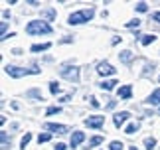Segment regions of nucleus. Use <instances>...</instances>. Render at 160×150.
I'll return each instance as SVG.
<instances>
[{
    "instance_id": "nucleus-18",
    "label": "nucleus",
    "mask_w": 160,
    "mask_h": 150,
    "mask_svg": "<svg viewBox=\"0 0 160 150\" xmlns=\"http://www.w3.org/2000/svg\"><path fill=\"white\" fill-rule=\"evenodd\" d=\"M144 144H146V150H154L156 140H154V138H146V140H144Z\"/></svg>"
},
{
    "instance_id": "nucleus-13",
    "label": "nucleus",
    "mask_w": 160,
    "mask_h": 150,
    "mask_svg": "<svg viewBox=\"0 0 160 150\" xmlns=\"http://www.w3.org/2000/svg\"><path fill=\"white\" fill-rule=\"evenodd\" d=\"M115 85H117V81H115V79H111V81H103V83H101V89H103V91H111Z\"/></svg>"
},
{
    "instance_id": "nucleus-31",
    "label": "nucleus",
    "mask_w": 160,
    "mask_h": 150,
    "mask_svg": "<svg viewBox=\"0 0 160 150\" xmlns=\"http://www.w3.org/2000/svg\"><path fill=\"white\" fill-rule=\"evenodd\" d=\"M131 150H137V148H131Z\"/></svg>"
},
{
    "instance_id": "nucleus-21",
    "label": "nucleus",
    "mask_w": 160,
    "mask_h": 150,
    "mask_svg": "<svg viewBox=\"0 0 160 150\" xmlns=\"http://www.w3.org/2000/svg\"><path fill=\"white\" fill-rule=\"evenodd\" d=\"M101 142H103V136H93L91 142H89V146H97V144H101Z\"/></svg>"
},
{
    "instance_id": "nucleus-29",
    "label": "nucleus",
    "mask_w": 160,
    "mask_h": 150,
    "mask_svg": "<svg viewBox=\"0 0 160 150\" xmlns=\"http://www.w3.org/2000/svg\"><path fill=\"white\" fill-rule=\"evenodd\" d=\"M55 150H65V144H61V142H59V144H55Z\"/></svg>"
},
{
    "instance_id": "nucleus-8",
    "label": "nucleus",
    "mask_w": 160,
    "mask_h": 150,
    "mask_svg": "<svg viewBox=\"0 0 160 150\" xmlns=\"http://www.w3.org/2000/svg\"><path fill=\"white\" fill-rule=\"evenodd\" d=\"M46 128L48 130H53V132H58V134H65L67 132V127H63V124H55V122H48Z\"/></svg>"
},
{
    "instance_id": "nucleus-7",
    "label": "nucleus",
    "mask_w": 160,
    "mask_h": 150,
    "mask_svg": "<svg viewBox=\"0 0 160 150\" xmlns=\"http://www.w3.org/2000/svg\"><path fill=\"white\" fill-rule=\"evenodd\" d=\"M97 73H99V75H113L115 67L111 63H107V61H103V63H99V67H97Z\"/></svg>"
},
{
    "instance_id": "nucleus-2",
    "label": "nucleus",
    "mask_w": 160,
    "mask_h": 150,
    "mask_svg": "<svg viewBox=\"0 0 160 150\" xmlns=\"http://www.w3.org/2000/svg\"><path fill=\"white\" fill-rule=\"evenodd\" d=\"M93 14H95L93 8H89V10H79V12H75V14L69 16V24H83V22H89L91 18H93Z\"/></svg>"
},
{
    "instance_id": "nucleus-28",
    "label": "nucleus",
    "mask_w": 160,
    "mask_h": 150,
    "mask_svg": "<svg viewBox=\"0 0 160 150\" xmlns=\"http://www.w3.org/2000/svg\"><path fill=\"white\" fill-rule=\"evenodd\" d=\"M152 20H154V22H160V12H154V14H152Z\"/></svg>"
},
{
    "instance_id": "nucleus-26",
    "label": "nucleus",
    "mask_w": 160,
    "mask_h": 150,
    "mask_svg": "<svg viewBox=\"0 0 160 150\" xmlns=\"http://www.w3.org/2000/svg\"><path fill=\"white\" fill-rule=\"evenodd\" d=\"M59 111H61L59 107H50V109L46 111V115H55V112H59Z\"/></svg>"
},
{
    "instance_id": "nucleus-3",
    "label": "nucleus",
    "mask_w": 160,
    "mask_h": 150,
    "mask_svg": "<svg viewBox=\"0 0 160 150\" xmlns=\"http://www.w3.org/2000/svg\"><path fill=\"white\" fill-rule=\"evenodd\" d=\"M6 73L14 79H20L24 75H30V73H40L38 67H32V69H22V67H14V65H6Z\"/></svg>"
},
{
    "instance_id": "nucleus-10",
    "label": "nucleus",
    "mask_w": 160,
    "mask_h": 150,
    "mask_svg": "<svg viewBox=\"0 0 160 150\" xmlns=\"http://www.w3.org/2000/svg\"><path fill=\"white\" fill-rule=\"evenodd\" d=\"M131 95H132V87L131 85H125V87L119 89V97L121 99H131Z\"/></svg>"
},
{
    "instance_id": "nucleus-23",
    "label": "nucleus",
    "mask_w": 160,
    "mask_h": 150,
    "mask_svg": "<svg viewBox=\"0 0 160 150\" xmlns=\"http://www.w3.org/2000/svg\"><path fill=\"white\" fill-rule=\"evenodd\" d=\"M140 26V20H131V22H127V28H138Z\"/></svg>"
},
{
    "instance_id": "nucleus-12",
    "label": "nucleus",
    "mask_w": 160,
    "mask_h": 150,
    "mask_svg": "<svg viewBox=\"0 0 160 150\" xmlns=\"http://www.w3.org/2000/svg\"><path fill=\"white\" fill-rule=\"evenodd\" d=\"M42 18H44V20H48V22H52L53 18H55V10H53V8H50V10L42 12Z\"/></svg>"
},
{
    "instance_id": "nucleus-27",
    "label": "nucleus",
    "mask_w": 160,
    "mask_h": 150,
    "mask_svg": "<svg viewBox=\"0 0 160 150\" xmlns=\"http://www.w3.org/2000/svg\"><path fill=\"white\" fill-rule=\"evenodd\" d=\"M6 28H8V24H6V22H2V26H0V32H2V40L6 38Z\"/></svg>"
},
{
    "instance_id": "nucleus-22",
    "label": "nucleus",
    "mask_w": 160,
    "mask_h": 150,
    "mask_svg": "<svg viewBox=\"0 0 160 150\" xmlns=\"http://www.w3.org/2000/svg\"><path fill=\"white\" fill-rule=\"evenodd\" d=\"M137 10L138 12H146V10H148V4H146V2H138L137 4Z\"/></svg>"
},
{
    "instance_id": "nucleus-6",
    "label": "nucleus",
    "mask_w": 160,
    "mask_h": 150,
    "mask_svg": "<svg viewBox=\"0 0 160 150\" xmlns=\"http://www.w3.org/2000/svg\"><path fill=\"white\" fill-rule=\"evenodd\" d=\"M128 117H131V115H128L127 111H122V112H117V115L113 117V122H115V127H117V128H121L122 124L127 122V118H128Z\"/></svg>"
},
{
    "instance_id": "nucleus-1",
    "label": "nucleus",
    "mask_w": 160,
    "mask_h": 150,
    "mask_svg": "<svg viewBox=\"0 0 160 150\" xmlns=\"http://www.w3.org/2000/svg\"><path fill=\"white\" fill-rule=\"evenodd\" d=\"M26 32L28 34H52V26H48V24L44 20H36V22H30L28 26H26Z\"/></svg>"
},
{
    "instance_id": "nucleus-11",
    "label": "nucleus",
    "mask_w": 160,
    "mask_h": 150,
    "mask_svg": "<svg viewBox=\"0 0 160 150\" xmlns=\"http://www.w3.org/2000/svg\"><path fill=\"white\" fill-rule=\"evenodd\" d=\"M148 103H150V105H160V89H156V91L148 97Z\"/></svg>"
},
{
    "instance_id": "nucleus-17",
    "label": "nucleus",
    "mask_w": 160,
    "mask_h": 150,
    "mask_svg": "<svg viewBox=\"0 0 160 150\" xmlns=\"http://www.w3.org/2000/svg\"><path fill=\"white\" fill-rule=\"evenodd\" d=\"M121 59L125 61V63H128V61L132 59V52H128V49H127V52H122V53H121Z\"/></svg>"
},
{
    "instance_id": "nucleus-14",
    "label": "nucleus",
    "mask_w": 160,
    "mask_h": 150,
    "mask_svg": "<svg viewBox=\"0 0 160 150\" xmlns=\"http://www.w3.org/2000/svg\"><path fill=\"white\" fill-rule=\"evenodd\" d=\"M30 140H32V134H30V132H26V134L22 136V140H20V148L24 150V148L28 146V142H30Z\"/></svg>"
},
{
    "instance_id": "nucleus-15",
    "label": "nucleus",
    "mask_w": 160,
    "mask_h": 150,
    "mask_svg": "<svg viewBox=\"0 0 160 150\" xmlns=\"http://www.w3.org/2000/svg\"><path fill=\"white\" fill-rule=\"evenodd\" d=\"M154 40H156L154 34H146V36H142V46H148V43H152Z\"/></svg>"
},
{
    "instance_id": "nucleus-25",
    "label": "nucleus",
    "mask_w": 160,
    "mask_h": 150,
    "mask_svg": "<svg viewBox=\"0 0 160 150\" xmlns=\"http://www.w3.org/2000/svg\"><path fill=\"white\" fill-rule=\"evenodd\" d=\"M50 138H52L50 134H40V136H38V142H40V144H42V142H48V140H50Z\"/></svg>"
},
{
    "instance_id": "nucleus-24",
    "label": "nucleus",
    "mask_w": 160,
    "mask_h": 150,
    "mask_svg": "<svg viewBox=\"0 0 160 150\" xmlns=\"http://www.w3.org/2000/svg\"><path fill=\"white\" fill-rule=\"evenodd\" d=\"M134 130H137V124H128V127L125 128L127 134H134Z\"/></svg>"
},
{
    "instance_id": "nucleus-4",
    "label": "nucleus",
    "mask_w": 160,
    "mask_h": 150,
    "mask_svg": "<svg viewBox=\"0 0 160 150\" xmlns=\"http://www.w3.org/2000/svg\"><path fill=\"white\" fill-rule=\"evenodd\" d=\"M61 75L69 81H77L79 79V69L77 67H65V69H61Z\"/></svg>"
},
{
    "instance_id": "nucleus-16",
    "label": "nucleus",
    "mask_w": 160,
    "mask_h": 150,
    "mask_svg": "<svg viewBox=\"0 0 160 150\" xmlns=\"http://www.w3.org/2000/svg\"><path fill=\"white\" fill-rule=\"evenodd\" d=\"M50 48V43H38V46H32V52H46Z\"/></svg>"
},
{
    "instance_id": "nucleus-20",
    "label": "nucleus",
    "mask_w": 160,
    "mask_h": 150,
    "mask_svg": "<svg viewBox=\"0 0 160 150\" xmlns=\"http://www.w3.org/2000/svg\"><path fill=\"white\" fill-rule=\"evenodd\" d=\"M109 150H122V142H119V140L111 142V146H109Z\"/></svg>"
},
{
    "instance_id": "nucleus-9",
    "label": "nucleus",
    "mask_w": 160,
    "mask_h": 150,
    "mask_svg": "<svg viewBox=\"0 0 160 150\" xmlns=\"http://www.w3.org/2000/svg\"><path fill=\"white\" fill-rule=\"evenodd\" d=\"M83 140H85V134L77 130V132H73V136H71V146L75 148V146H79V144H81Z\"/></svg>"
},
{
    "instance_id": "nucleus-19",
    "label": "nucleus",
    "mask_w": 160,
    "mask_h": 150,
    "mask_svg": "<svg viewBox=\"0 0 160 150\" xmlns=\"http://www.w3.org/2000/svg\"><path fill=\"white\" fill-rule=\"evenodd\" d=\"M50 91L53 93V95L59 93V83H58V81H52V83H50Z\"/></svg>"
},
{
    "instance_id": "nucleus-30",
    "label": "nucleus",
    "mask_w": 160,
    "mask_h": 150,
    "mask_svg": "<svg viewBox=\"0 0 160 150\" xmlns=\"http://www.w3.org/2000/svg\"><path fill=\"white\" fill-rule=\"evenodd\" d=\"M91 105H93V107H99V101H97V99L93 97V99H91Z\"/></svg>"
},
{
    "instance_id": "nucleus-5",
    "label": "nucleus",
    "mask_w": 160,
    "mask_h": 150,
    "mask_svg": "<svg viewBox=\"0 0 160 150\" xmlns=\"http://www.w3.org/2000/svg\"><path fill=\"white\" fill-rule=\"evenodd\" d=\"M103 122H105V117H89V118H85V124L91 128H99L103 127Z\"/></svg>"
}]
</instances>
